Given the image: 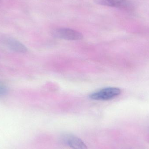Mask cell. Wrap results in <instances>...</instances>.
<instances>
[{
  "label": "cell",
  "mask_w": 149,
  "mask_h": 149,
  "mask_svg": "<svg viewBox=\"0 0 149 149\" xmlns=\"http://www.w3.org/2000/svg\"><path fill=\"white\" fill-rule=\"evenodd\" d=\"M121 90L116 87H108L101 89L89 95V98L95 100H108L120 94Z\"/></svg>",
  "instance_id": "6da1fadb"
},
{
  "label": "cell",
  "mask_w": 149,
  "mask_h": 149,
  "mask_svg": "<svg viewBox=\"0 0 149 149\" xmlns=\"http://www.w3.org/2000/svg\"><path fill=\"white\" fill-rule=\"evenodd\" d=\"M52 34L56 37L64 40L76 41L83 38V36L80 32L69 28L56 29L52 31Z\"/></svg>",
  "instance_id": "7a4b0ae2"
},
{
  "label": "cell",
  "mask_w": 149,
  "mask_h": 149,
  "mask_svg": "<svg viewBox=\"0 0 149 149\" xmlns=\"http://www.w3.org/2000/svg\"><path fill=\"white\" fill-rule=\"evenodd\" d=\"M2 42L9 49L19 53L27 52V48L21 42L10 37H4L2 39Z\"/></svg>",
  "instance_id": "3957f363"
},
{
  "label": "cell",
  "mask_w": 149,
  "mask_h": 149,
  "mask_svg": "<svg viewBox=\"0 0 149 149\" xmlns=\"http://www.w3.org/2000/svg\"><path fill=\"white\" fill-rule=\"evenodd\" d=\"M96 4L108 7L125 8L129 6L128 0H94Z\"/></svg>",
  "instance_id": "277c9868"
},
{
  "label": "cell",
  "mask_w": 149,
  "mask_h": 149,
  "mask_svg": "<svg viewBox=\"0 0 149 149\" xmlns=\"http://www.w3.org/2000/svg\"><path fill=\"white\" fill-rule=\"evenodd\" d=\"M67 143L72 149H87L81 139L74 136H70L66 139Z\"/></svg>",
  "instance_id": "5b68a950"
},
{
  "label": "cell",
  "mask_w": 149,
  "mask_h": 149,
  "mask_svg": "<svg viewBox=\"0 0 149 149\" xmlns=\"http://www.w3.org/2000/svg\"><path fill=\"white\" fill-rule=\"evenodd\" d=\"M8 91V88L4 85L0 84V97L6 95Z\"/></svg>",
  "instance_id": "8992f818"
}]
</instances>
